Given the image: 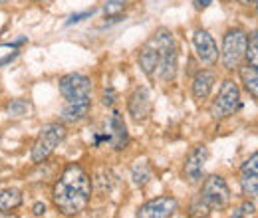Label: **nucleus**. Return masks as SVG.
I'll use <instances>...</instances> for the list:
<instances>
[{"mask_svg": "<svg viewBox=\"0 0 258 218\" xmlns=\"http://www.w3.org/2000/svg\"><path fill=\"white\" fill-rule=\"evenodd\" d=\"M90 198H92V181L88 173L78 163L66 165L62 177L58 179L52 190V200L56 208L62 214L74 216L86 210Z\"/></svg>", "mask_w": 258, "mask_h": 218, "instance_id": "obj_1", "label": "nucleus"}, {"mask_svg": "<svg viewBox=\"0 0 258 218\" xmlns=\"http://www.w3.org/2000/svg\"><path fill=\"white\" fill-rule=\"evenodd\" d=\"M159 50V76H161L163 82H173L175 76H177V46H175V38L173 34L161 28V30L155 32V36L151 38Z\"/></svg>", "mask_w": 258, "mask_h": 218, "instance_id": "obj_2", "label": "nucleus"}, {"mask_svg": "<svg viewBox=\"0 0 258 218\" xmlns=\"http://www.w3.org/2000/svg\"><path fill=\"white\" fill-rule=\"evenodd\" d=\"M66 139V127L60 123H48L40 129V135L38 139L34 141L32 147V161L36 165L44 163L48 157L56 151V147Z\"/></svg>", "mask_w": 258, "mask_h": 218, "instance_id": "obj_3", "label": "nucleus"}, {"mask_svg": "<svg viewBox=\"0 0 258 218\" xmlns=\"http://www.w3.org/2000/svg\"><path fill=\"white\" fill-rule=\"evenodd\" d=\"M209 210H223L230 202V190L223 177L219 175H211L201 190V198H199Z\"/></svg>", "mask_w": 258, "mask_h": 218, "instance_id": "obj_4", "label": "nucleus"}, {"mask_svg": "<svg viewBox=\"0 0 258 218\" xmlns=\"http://www.w3.org/2000/svg\"><path fill=\"white\" fill-rule=\"evenodd\" d=\"M240 90L238 86L234 84V80H225L219 95L211 107V113L215 119H225L228 115H232L236 109H240Z\"/></svg>", "mask_w": 258, "mask_h": 218, "instance_id": "obj_5", "label": "nucleus"}, {"mask_svg": "<svg viewBox=\"0 0 258 218\" xmlns=\"http://www.w3.org/2000/svg\"><path fill=\"white\" fill-rule=\"evenodd\" d=\"M246 42H248V34L240 28L228 30L223 40V63L226 69H236L246 52Z\"/></svg>", "mask_w": 258, "mask_h": 218, "instance_id": "obj_6", "label": "nucleus"}, {"mask_svg": "<svg viewBox=\"0 0 258 218\" xmlns=\"http://www.w3.org/2000/svg\"><path fill=\"white\" fill-rule=\"evenodd\" d=\"M60 94L66 101H84L92 95V80L84 74H66L60 80Z\"/></svg>", "mask_w": 258, "mask_h": 218, "instance_id": "obj_7", "label": "nucleus"}, {"mask_svg": "<svg viewBox=\"0 0 258 218\" xmlns=\"http://www.w3.org/2000/svg\"><path fill=\"white\" fill-rule=\"evenodd\" d=\"M179 208L177 200L173 196H157V198H151L149 202H145L139 210H137V216L139 218H167L173 216L175 210Z\"/></svg>", "mask_w": 258, "mask_h": 218, "instance_id": "obj_8", "label": "nucleus"}, {"mask_svg": "<svg viewBox=\"0 0 258 218\" xmlns=\"http://www.w3.org/2000/svg\"><path fill=\"white\" fill-rule=\"evenodd\" d=\"M193 44H195V50H197V56L201 58V62L209 63H217L219 60V48L213 40V36L209 34L207 30H197L193 34Z\"/></svg>", "mask_w": 258, "mask_h": 218, "instance_id": "obj_9", "label": "nucleus"}, {"mask_svg": "<svg viewBox=\"0 0 258 218\" xmlns=\"http://www.w3.org/2000/svg\"><path fill=\"white\" fill-rule=\"evenodd\" d=\"M207 159H209V151H207L205 145H197L195 149H191V153L187 157V163H185V169H183L185 177H187L191 183L201 181Z\"/></svg>", "mask_w": 258, "mask_h": 218, "instance_id": "obj_10", "label": "nucleus"}, {"mask_svg": "<svg viewBox=\"0 0 258 218\" xmlns=\"http://www.w3.org/2000/svg\"><path fill=\"white\" fill-rule=\"evenodd\" d=\"M109 143H111V147L115 149V151H121V149H125L127 147V127H125V121H123V117H121V113L119 111H113L111 113V119H109Z\"/></svg>", "mask_w": 258, "mask_h": 218, "instance_id": "obj_11", "label": "nucleus"}, {"mask_svg": "<svg viewBox=\"0 0 258 218\" xmlns=\"http://www.w3.org/2000/svg\"><path fill=\"white\" fill-rule=\"evenodd\" d=\"M127 109L129 113L133 115V119L137 121H143L149 111H151V99H149V92L145 88H137L127 101Z\"/></svg>", "mask_w": 258, "mask_h": 218, "instance_id": "obj_12", "label": "nucleus"}, {"mask_svg": "<svg viewBox=\"0 0 258 218\" xmlns=\"http://www.w3.org/2000/svg\"><path fill=\"white\" fill-rule=\"evenodd\" d=\"M92 109V99H84V101H66L64 109H62V121L68 125L80 123L82 119L88 117Z\"/></svg>", "mask_w": 258, "mask_h": 218, "instance_id": "obj_13", "label": "nucleus"}, {"mask_svg": "<svg viewBox=\"0 0 258 218\" xmlns=\"http://www.w3.org/2000/svg\"><path fill=\"white\" fill-rule=\"evenodd\" d=\"M139 65L147 78H155V71L159 67V50L153 40H149L141 50H139Z\"/></svg>", "mask_w": 258, "mask_h": 218, "instance_id": "obj_14", "label": "nucleus"}, {"mask_svg": "<svg viewBox=\"0 0 258 218\" xmlns=\"http://www.w3.org/2000/svg\"><path fill=\"white\" fill-rule=\"evenodd\" d=\"M213 86H215V74L209 69L199 71L193 80V97L197 101H205L213 92Z\"/></svg>", "mask_w": 258, "mask_h": 218, "instance_id": "obj_15", "label": "nucleus"}, {"mask_svg": "<svg viewBox=\"0 0 258 218\" xmlns=\"http://www.w3.org/2000/svg\"><path fill=\"white\" fill-rule=\"evenodd\" d=\"M22 204V192L18 188H6L0 190V212L14 210Z\"/></svg>", "mask_w": 258, "mask_h": 218, "instance_id": "obj_16", "label": "nucleus"}, {"mask_svg": "<svg viewBox=\"0 0 258 218\" xmlns=\"http://www.w3.org/2000/svg\"><path fill=\"white\" fill-rule=\"evenodd\" d=\"M240 78H242V84H244V90L252 95L254 99L258 97V71L256 65H244L240 67Z\"/></svg>", "mask_w": 258, "mask_h": 218, "instance_id": "obj_17", "label": "nucleus"}, {"mask_svg": "<svg viewBox=\"0 0 258 218\" xmlns=\"http://www.w3.org/2000/svg\"><path fill=\"white\" fill-rule=\"evenodd\" d=\"M240 187L244 196L254 198L258 194V173H240Z\"/></svg>", "mask_w": 258, "mask_h": 218, "instance_id": "obj_18", "label": "nucleus"}, {"mask_svg": "<svg viewBox=\"0 0 258 218\" xmlns=\"http://www.w3.org/2000/svg\"><path fill=\"white\" fill-rule=\"evenodd\" d=\"M6 111L12 117H22V115H26L30 111V103L26 99H12V101H8Z\"/></svg>", "mask_w": 258, "mask_h": 218, "instance_id": "obj_19", "label": "nucleus"}, {"mask_svg": "<svg viewBox=\"0 0 258 218\" xmlns=\"http://www.w3.org/2000/svg\"><path fill=\"white\" fill-rule=\"evenodd\" d=\"M149 179H151V169L147 163H139L133 167V183L137 187H143L145 183H149Z\"/></svg>", "mask_w": 258, "mask_h": 218, "instance_id": "obj_20", "label": "nucleus"}, {"mask_svg": "<svg viewBox=\"0 0 258 218\" xmlns=\"http://www.w3.org/2000/svg\"><path fill=\"white\" fill-rule=\"evenodd\" d=\"M127 6V0H107L103 4V14L113 18V16H121V12L125 10Z\"/></svg>", "mask_w": 258, "mask_h": 218, "instance_id": "obj_21", "label": "nucleus"}, {"mask_svg": "<svg viewBox=\"0 0 258 218\" xmlns=\"http://www.w3.org/2000/svg\"><path fill=\"white\" fill-rule=\"evenodd\" d=\"M244 58H248V63H250V65H258V38H256V34H252V36L248 38Z\"/></svg>", "mask_w": 258, "mask_h": 218, "instance_id": "obj_22", "label": "nucleus"}, {"mask_svg": "<svg viewBox=\"0 0 258 218\" xmlns=\"http://www.w3.org/2000/svg\"><path fill=\"white\" fill-rule=\"evenodd\" d=\"M256 214V204L254 202H250V200H246L240 208H236L234 212H232V216L234 218H240V216H254Z\"/></svg>", "mask_w": 258, "mask_h": 218, "instance_id": "obj_23", "label": "nucleus"}, {"mask_svg": "<svg viewBox=\"0 0 258 218\" xmlns=\"http://www.w3.org/2000/svg\"><path fill=\"white\" fill-rule=\"evenodd\" d=\"M94 8L92 10H86V12H78V14H72L70 18H68V22H66V26H72V24H78V22H82V20H86V18H92L94 16Z\"/></svg>", "mask_w": 258, "mask_h": 218, "instance_id": "obj_24", "label": "nucleus"}, {"mask_svg": "<svg viewBox=\"0 0 258 218\" xmlns=\"http://www.w3.org/2000/svg\"><path fill=\"white\" fill-rule=\"evenodd\" d=\"M240 173H258V155L256 153L240 167Z\"/></svg>", "mask_w": 258, "mask_h": 218, "instance_id": "obj_25", "label": "nucleus"}, {"mask_svg": "<svg viewBox=\"0 0 258 218\" xmlns=\"http://www.w3.org/2000/svg\"><path fill=\"white\" fill-rule=\"evenodd\" d=\"M101 101H103V105H105V107H111V105H113V101H115V92H113L111 88H109V90H105Z\"/></svg>", "mask_w": 258, "mask_h": 218, "instance_id": "obj_26", "label": "nucleus"}, {"mask_svg": "<svg viewBox=\"0 0 258 218\" xmlns=\"http://www.w3.org/2000/svg\"><path fill=\"white\" fill-rule=\"evenodd\" d=\"M32 212L36 216H42V214H46V204L44 202H36L32 208Z\"/></svg>", "mask_w": 258, "mask_h": 218, "instance_id": "obj_27", "label": "nucleus"}, {"mask_svg": "<svg viewBox=\"0 0 258 218\" xmlns=\"http://www.w3.org/2000/svg\"><path fill=\"white\" fill-rule=\"evenodd\" d=\"M193 4L197 10H201V8H207L211 4V0H193Z\"/></svg>", "mask_w": 258, "mask_h": 218, "instance_id": "obj_28", "label": "nucleus"}, {"mask_svg": "<svg viewBox=\"0 0 258 218\" xmlns=\"http://www.w3.org/2000/svg\"><path fill=\"white\" fill-rule=\"evenodd\" d=\"M26 42V38H18L16 42H8V44H4L6 48H16V46H20V44H24Z\"/></svg>", "mask_w": 258, "mask_h": 218, "instance_id": "obj_29", "label": "nucleus"}, {"mask_svg": "<svg viewBox=\"0 0 258 218\" xmlns=\"http://www.w3.org/2000/svg\"><path fill=\"white\" fill-rule=\"evenodd\" d=\"M16 56H18V54H12V56H6V58H2V60H0V65H2V63H8V62H12V60H14V58H16Z\"/></svg>", "mask_w": 258, "mask_h": 218, "instance_id": "obj_30", "label": "nucleus"}, {"mask_svg": "<svg viewBox=\"0 0 258 218\" xmlns=\"http://www.w3.org/2000/svg\"><path fill=\"white\" fill-rule=\"evenodd\" d=\"M240 2H242V4H244V6H250V4H254V2H256V0H240Z\"/></svg>", "mask_w": 258, "mask_h": 218, "instance_id": "obj_31", "label": "nucleus"}, {"mask_svg": "<svg viewBox=\"0 0 258 218\" xmlns=\"http://www.w3.org/2000/svg\"><path fill=\"white\" fill-rule=\"evenodd\" d=\"M0 4H6V0H0Z\"/></svg>", "mask_w": 258, "mask_h": 218, "instance_id": "obj_32", "label": "nucleus"}, {"mask_svg": "<svg viewBox=\"0 0 258 218\" xmlns=\"http://www.w3.org/2000/svg\"><path fill=\"white\" fill-rule=\"evenodd\" d=\"M223 2H228V0H223Z\"/></svg>", "mask_w": 258, "mask_h": 218, "instance_id": "obj_33", "label": "nucleus"}]
</instances>
